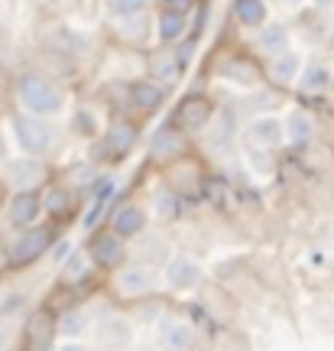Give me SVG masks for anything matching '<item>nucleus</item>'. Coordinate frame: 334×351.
<instances>
[{
  "instance_id": "24",
  "label": "nucleus",
  "mask_w": 334,
  "mask_h": 351,
  "mask_svg": "<svg viewBox=\"0 0 334 351\" xmlns=\"http://www.w3.org/2000/svg\"><path fill=\"white\" fill-rule=\"evenodd\" d=\"M42 208L46 215H55V218H65V215H72L75 208V195L68 186H49L42 192Z\"/></svg>"
},
{
  "instance_id": "16",
  "label": "nucleus",
  "mask_w": 334,
  "mask_h": 351,
  "mask_svg": "<svg viewBox=\"0 0 334 351\" xmlns=\"http://www.w3.org/2000/svg\"><path fill=\"white\" fill-rule=\"evenodd\" d=\"M185 33H188V13L162 10L159 7V13H156V36H159L162 46H175Z\"/></svg>"
},
{
  "instance_id": "27",
  "label": "nucleus",
  "mask_w": 334,
  "mask_h": 351,
  "mask_svg": "<svg viewBox=\"0 0 334 351\" xmlns=\"http://www.w3.org/2000/svg\"><path fill=\"white\" fill-rule=\"evenodd\" d=\"M153 215L159 221H172L175 215H179V195H175L172 189H159L153 195Z\"/></svg>"
},
{
  "instance_id": "34",
  "label": "nucleus",
  "mask_w": 334,
  "mask_h": 351,
  "mask_svg": "<svg viewBox=\"0 0 334 351\" xmlns=\"http://www.w3.org/2000/svg\"><path fill=\"white\" fill-rule=\"evenodd\" d=\"M318 10H334V0H315Z\"/></svg>"
},
{
  "instance_id": "4",
  "label": "nucleus",
  "mask_w": 334,
  "mask_h": 351,
  "mask_svg": "<svg viewBox=\"0 0 334 351\" xmlns=\"http://www.w3.org/2000/svg\"><path fill=\"white\" fill-rule=\"evenodd\" d=\"M49 247H52V228H46V225L26 228V231H20L16 241L10 244L7 261H10L13 267H29V263H36Z\"/></svg>"
},
{
  "instance_id": "5",
  "label": "nucleus",
  "mask_w": 334,
  "mask_h": 351,
  "mask_svg": "<svg viewBox=\"0 0 334 351\" xmlns=\"http://www.w3.org/2000/svg\"><path fill=\"white\" fill-rule=\"evenodd\" d=\"M88 261L104 270H120L127 263V241L117 238L114 231H101L88 244Z\"/></svg>"
},
{
  "instance_id": "33",
  "label": "nucleus",
  "mask_w": 334,
  "mask_h": 351,
  "mask_svg": "<svg viewBox=\"0 0 334 351\" xmlns=\"http://www.w3.org/2000/svg\"><path fill=\"white\" fill-rule=\"evenodd\" d=\"M59 351H88V345H81L78 339H68L65 345H59Z\"/></svg>"
},
{
  "instance_id": "26",
  "label": "nucleus",
  "mask_w": 334,
  "mask_h": 351,
  "mask_svg": "<svg viewBox=\"0 0 334 351\" xmlns=\"http://www.w3.org/2000/svg\"><path fill=\"white\" fill-rule=\"evenodd\" d=\"M107 3V13L117 16V20H133V16H143V13L153 7V0H104Z\"/></svg>"
},
{
  "instance_id": "3",
  "label": "nucleus",
  "mask_w": 334,
  "mask_h": 351,
  "mask_svg": "<svg viewBox=\"0 0 334 351\" xmlns=\"http://www.w3.org/2000/svg\"><path fill=\"white\" fill-rule=\"evenodd\" d=\"M114 289L124 296V300H143L156 289V270L143 261H130L124 263L117 274H114Z\"/></svg>"
},
{
  "instance_id": "23",
  "label": "nucleus",
  "mask_w": 334,
  "mask_h": 351,
  "mask_svg": "<svg viewBox=\"0 0 334 351\" xmlns=\"http://www.w3.org/2000/svg\"><path fill=\"white\" fill-rule=\"evenodd\" d=\"M114 189H117V182H114V179H107V182H101V186H98V192H94V202L88 205L85 218H81V228H85V231H94V228H98V221L104 218L107 202L114 199Z\"/></svg>"
},
{
  "instance_id": "21",
  "label": "nucleus",
  "mask_w": 334,
  "mask_h": 351,
  "mask_svg": "<svg viewBox=\"0 0 334 351\" xmlns=\"http://www.w3.org/2000/svg\"><path fill=\"white\" fill-rule=\"evenodd\" d=\"M283 127H285V140H289L292 147H305V143H311V137H315V121H311V114H305V111H292L283 121Z\"/></svg>"
},
{
  "instance_id": "17",
  "label": "nucleus",
  "mask_w": 334,
  "mask_h": 351,
  "mask_svg": "<svg viewBox=\"0 0 334 351\" xmlns=\"http://www.w3.org/2000/svg\"><path fill=\"white\" fill-rule=\"evenodd\" d=\"M266 75H270L272 85H279V88L292 85V82H296V78L302 75V59H298V56H296L292 49L283 52V56L270 59V65H266Z\"/></svg>"
},
{
  "instance_id": "20",
  "label": "nucleus",
  "mask_w": 334,
  "mask_h": 351,
  "mask_svg": "<svg viewBox=\"0 0 334 351\" xmlns=\"http://www.w3.org/2000/svg\"><path fill=\"white\" fill-rule=\"evenodd\" d=\"M266 16H270V7L266 0H234V20L247 29H263L266 26Z\"/></svg>"
},
{
  "instance_id": "13",
  "label": "nucleus",
  "mask_w": 334,
  "mask_h": 351,
  "mask_svg": "<svg viewBox=\"0 0 334 351\" xmlns=\"http://www.w3.org/2000/svg\"><path fill=\"white\" fill-rule=\"evenodd\" d=\"M149 153L159 160V163H169V160H179L185 153V134L179 127H162L153 134V143H149Z\"/></svg>"
},
{
  "instance_id": "14",
  "label": "nucleus",
  "mask_w": 334,
  "mask_h": 351,
  "mask_svg": "<svg viewBox=\"0 0 334 351\" xmlns=\"http://www.w3.org/2000/svg\"><path fill=\"white\" fill-rule=\"evenodd\" d=\"M146 212L140 208V205H120L111 218V231L117 238H140L143 231H146Z\"/></svg>"
},
{
  "instance_id": "28",
  "label": "nucleus",
  "mask_w": 334,
  "mask_h": 351,
  "mask_svg": "<svg viewBox=\"0 0 334 351\" xmlns=\"http://www.w3.org/2000/svg\"><path fill=\"white\" fill-rule=\"evenodd\" d=\"M72 130L78 137H98L101 124H98V117H94V111L91 108H78L72 117Z\"/></svg>"
},
{
  "instance_id": "11",
  "label": "nucleus",
  "mask_w": 334,
  "mask_h": 351,
  "mask_svg": "<svg viewBox=\"0 0 334 351\" xmlns=\"http://www.w3.org/2000/svg\"><path fill=\"white\" fill-rule=\"evenodd\" d=\"M244 140H247L250 150H272V147H279L285 140V127L279 117H257L244 130Z\"/></svg>"
},
{
  "instance_id": "7",
  "label": "nucleus",
  "mask_w": 334,
  "mask_h": 351,
  "mask_svg": "<svg viewBox=\"0 0 334 351\" xmlns=\"http://www.w3.org/2000/svg\"><path fill=\"white\" fill-rule=\"evenodd\" d=\"M211 117H214V104L205 95H188L175 111V127L182 134H195V130L211 124Z\"/></svg>"
},
{
  "instance_id": "30",
  "label": "nucleus",
  "mask_w": 334,
  "mask_h": 351,
  "mask_svg": "<svg viewBox=\"0 0 334 351\" xmlns=\"http://www.w3.org/2000/svg\"><path fill=\"white\" fill-rule=\"evenodd\" d=\"M88 326H91V319L85 313H68L62 315V322H59V332L68 335V339H78V335H85Z\"/></svg>"
},
{
  "instance_id": "31",
  "label": "nucleus",
  "mask_w": 334,
  "mask_h": 351,
  "mask_svg": "<svg viewBox=\"0 0 334 351\" xmlns=\"http://www.w3.org/2000/svg\"><path fill=\"white\" fill-rule=\"evenodd\" d=\"M88 257H81V254H75V257H68V263H65L62 276L68 280V283H78V280H85L88 274H91V267H88Z\"/></svg>"
},
{
  "instance_id": "12",
  "label": "nucleus",
  "mask_w": 334,
  "mask_h": 351,
  "mask_svg": "<svg viewBox=\"0 0 334 351\" xmlns=\"http://www.w3.org/2000/svg\"><path fill=\"white\" fill-rule=\"evenodd\" d=\"M55 332H59V322H55V315H52L49 309H36V313L26 319V341L36 351L49 348L52 339H55Z\"/></svg>"
},
{
  "instance_id": "18",
  "label": "nucleus",
  "mask_w": 334,
  "mask_h": 351,
  "mask_svg": "<svg viewBox=\"0 0 334 351\" xmlns=\"http://www.w3.org/2000/svg\"><path fill=\"white\" fill-rule=\"evenodd\" d=\"M331 85H334L331 69H328V62H318V59L305 65L302 75H298V88H302L305 95H322V91H328Z\"/></svg>"
},
{
  "instance_id": "19",
  "label": "nucleus",
  "mask_w": 334,
  "mask_h": 351,
  "mask_svg": "<svg viewBox=\"0 0 334 351\" xmlns=\"http://www.w3.org/2000/svg\"><path fill=\"white\" fill-rule=\"evenodd\" d=\"M221 78H227V82H237V85H257L260 82V69L250 62V59H237V56H227V59H221Z\"/></svg>"
},
{
  "instance_id": "2",
  "label": "nucleus",
  "mask_w": 334,
  "mask_h": 351,
  "mask_svg": "<svg viewBox=\"0 0 334 351\" xmlns=\"http://www.w3.org/2000/svg\"><path fill=\"white\" fill-rule=\"evenodd\" d=\"M10 130L16 147L26 153V156H42L55 147V127L46 121V117H36V114L16 111L10 114Z\"/></svg>"
},
{
  "instance_id": "8",
  "label": "nucleus",
  "mask_w": 334,
  "mask_h": 351,
  "mask_svg": "<svg viewBox=\"0 0 334 351\" xmlns=\"http://www.w3.org/2000/svg\"><path fill=\"white\" fill-rule=\"evenodd\" d=\"M201 276H205V270H201V263L195 261V257H188V254H172L169 261H166V283L172 289H195L201 283Z\"/></svg>"
},
{
  "instance_id": "6",
  "label": "nucleus",
  "mask_w": 334,
  "mask_h": 351,
  "mask_svg": "<svg viewBox=\"0 0 334 351\" xmlns=\"http://www.w3.org/2000/svg\"><path fill=\"white\" fill-rule=\"evenodd\" d=\"M46 215L42 208V192H13L10 202H7V221L13 228H36V221Z\"/></svg>"
},
{
  "instance_id": "35",
  "label": "nucleus",
  "mask_w": 334,
  "mask_h": 351,
  "mask_svg": "<svg viewBox=\"0 0 334 351\" xmlns=\"http://www.w3.org/2000/svg\"><path fill=\"white\" fill-rule=\"evenodd\" d=\"M285 3H289V7H298V3H302V0H285Z\"/></svg>"
},
{
  "instance_id": "32",
  "label": "nucleus",
  "mask_w": 334,
  "mask_h": 351,
  "mask_svg": "<svg viewBox=\"0 0 334 351\" xmlns=\"http://www.w3.org/2000/svg\"><path fill=\"white\" fill-rule=\"evenodd\" d=\"M162 3V10H179V13H188L192 10V3L195 0H159Z\"/></svg>"
},
{
  "instance_id": "10",
  "label": "nucleus",
  "mask_w": 334,
  "mask_h": 351,
  "mask_svg": "<svg viewBox=\"0 0 334 351\" xmlns=\"http://www.w3.org/2000/svg\"><path fill=\"white\" fill-rule=\"evenodd\" d=\"M127 101L130 108H136L140 114H153L162 108L166 101V85H159L156 78H136L127 85Z\"/></svg>"
},
{
  "instance_id": "25",
  "label": "nucleus",
  "mask_w": 334,
  "mask_h": 351,
  "mask_svg": "<svg viewBox=\"0 0 334 351\" xmlns=\"http://www.w3.org/2000/svg\"><path fill=\"white\" fill-rule=\"evenodd\" d=\"M179 59H175L172 52H156L153 59H149V78H156L159 85H166V82H172L175 75H179Z\"/></svg>"
},
{
  "instance_id": "15",
  "label": "nucleus",
  "mask_w": 334,
  "mask_h": 351,
  "mask_svg": "<svg viewBox=\"0 0 334 351\" xmlns=\"http://www.w3.org/2000/svg\"><path fill=\"white\" fill-rule=\"evenodd\" d=\"M136 137H140L136 124H130V121H114V124L107 127V134L101 137V143L107 147V156H124V153L133 150Z\"/></svg>"
},
{
  "instance_id": "1",
  "label": "nucleus",
  "mask_w": 334,
  "mask_h": 351,
  "mask_svg": "<svg viewBox=\"0 0 334 351\" xmlns=\"http://www.w3.org/2000/svg\"><path fill=\"white\" fill-rule=\"evenodd\" d=\"M13 91H16V101H20V111L46 117V121L65 108V88L52 75L39 72V69H23L13 78Z\"/></svg>"
},
{
  "instance_id": "29",
  "label": "nucleus",
  "mask_w": 334,
  "mask_h": 351,
  "mask_svg": "<svg viewBox=\"0 0 334 351\" xmlns=\"http://www.w3.org/2000/svg\"><path fill=\"white\" fill-rule=\"evenodd\" d=\"M162 345H166V351H185L188 345H192V332H188L185 322H175V326L166 328Z\"/></svg>"
},
{
  "instance_id": "9",
  "label": "nucleus",
  "mask_w": 334,
  "mask_h": 351,
  "mask_svg": "<svg viewBox=\"0 0 334 351\" xmlns=\"http://www.w3.org/2000/svg\"><path fill=\"white\" fill-rule=\"evenodd\" d=\"M3 179L10 182L16 192H36V186L46 179V163L39 156H23V160H13L7 166Z\"/></svg>"
},
{
  "instance_id": "22",
  "label": "nucleus",
  "mask_w": 334,
  "mask_h": 351,
  "mask_svg": "<svg viewBox=\"0 0 334 351\" xmlns=\"http://www.w3.org/2000/svg\"><path fill=\"white\" fill-rule=\"evenodd\" d=\"M257 49H260L263 56H270V59H276V56L289 52V33H285V26H279V23H266V26H263L260 36H257Z\"/></svg>"
}]
</instances>
